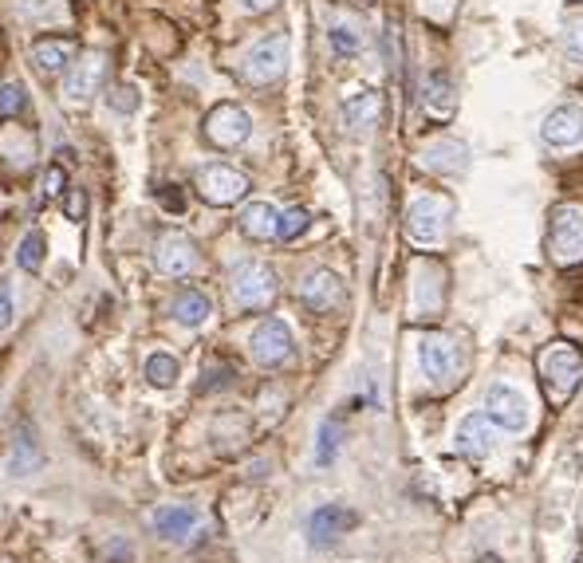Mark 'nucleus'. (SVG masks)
<instances>
[{"label": "nucleus", "mask_w": 583, "mask_h": 563, "mask_svg": "<svg viewBox=\"0 0 583 563\" xmlns=\"http://www.w3.org/2000/svg\"><path fill=\"white\" fill-rule=\"evenodd\" d=\"M540 378H544V390H548L552 402H568V398L576 394L579 378H583V358H579V351H576V347H568V343L544 347V355H540Z\"/></svg>", "instance_id": "nucleus-1"}, {"label": "nucleus", "mask_w": 583, "mask_h": 563, "mask_svg": "<svg viewBox=\"0 0 583 563\" xmlns=\"http://www.w3.org/2000/svg\"><path fill=\"white\" fill-rule=\"evenodd\" d=\"M485 417H489L493 426L508 429V434H525L532 422L528 398L517 387H508V382H493V387L485 390Z\"/></svg>", "instance_id": "nucleus-2"}, {"label": "nucleus", "mask_w": 583, "mask_h": 563, "mask_svg": "<svg viewBox=\"0 0 583 563\" xmlns=\"http://www.w3.org/2000/svg\"><path fill=\"white\" fill-rule=\"evenodd\" d=\"M288 35H268V40H260L253 52L245 55V67H241V75L245 83H276L284 71H288Z\"/></svg>", "instance_id": "nucleus-3"}, {"label": "nucleus", "mask_w": 583, "mask_h": 563, "mask_svg": "<svg viewBox=\"0 0 583 563\" xmlns=\"http://www.w3.org/2000/svg\"><path fill=\"white\" fill-rule=\"evenodd\" d=\"M233 296L241 307H268L276 299V276L260 260H241L233 268Z\"/></svg>", "instance_id": "nucleus-4"}, {"label": "nucleus", "mask_w": 583, "mask_h": 563, "mask_svg": "<svg viewBox=\"0 0 583 563\" xmlns=\"http://www.w3.org/2000/svg\"><path fill=\"white\" fill-rule=\"evenodd\" d=\"M292 327L284 319H260L253 335H248V351H253V358L260 367H280L292 358Z\"/></svg>", "instance_id": "nucleus-5"}, {"label": "nucleus", "mask_w": 583, "mask_h": 563, "mask_svg": "<svg viewBox=\"0 0 583 563\" xmlns=\"http://www.w3.org/2000/svg\"><path fill=\"white\" fill-rule=\"evenodd\" d=\"M449 206L442 197H414L407 209V236L414 245H437L446 233Z\"/></svg>", "instance_id": "nucleus-6"}, {"label": "nucleus", "mask_w": 583, "mask_h": 563, "mask_svg": "<svg viewBox=\"0 0 583 563\" xmlns=\"http://www.w3.org/2000/svg\"><path fill=\"white\" fill-rule=\"evenodd\" d=\"M248 135H253V118H248L236 103L213 106L209 118H206V138L213 142V146H221V150L241 146V142H248Z\"/></svg>", "instance_id": "nucleus-7"}, {"label": "nucleus", "mask_w": 583, "mask_h": 563, "mask_svg": "<svg viewBox=\"0 0 583 563\" xmlns=\"http://www.w3.org/2000/svg\"><path fill=\"white\" fill-rule=\"evenodd\" d=\"M197 189L201 197L213 201V206H233V201H241L248 194V177L241 170H233V166H201L197 170Z\"/></svg>", "instance_id": "nucleus-8"}, {"label": "nucleus", "mask_w": 583, "mask_h": 563, "mask_svg": "<svg viewBox=\"0 0 583 563\" xmlns=\"http://www.w3.org/2000/svg\"><path fill=\"white\" fill-rule=\"evenodd\" d=\"M154 268L162 272V276H189V272L197 268V248L189 241L186 233H162L158 241H154Z\"/></svg>", "instance_id": "nucleus-9"}, {"label": "nucleus", "mask_w": 583, "mask_h": 563, "mask_svg": "<svg viewBox=\"0 0 583 563\" xmlns=\"http://www.w3.org/2000/svg\"><path fill=\"white\" fill-rule=\"evenodd\" d=\"M418 363H422V375L430 382H449L457 375L461 358H457V347L446 339V335H422L418 339Z\"/></svg>", "instance_id": "nucleus-10"}, {"label": "nucleus", "mask_w": 583, "mask_h": 563, "mask_svg": "<svg viewBox=\"0 0 583 563\" xmlns=\"http://www.w3.org/2000/svg\"><path fill=\"white\" fill-rule=\"evenodd\" d=\"M343 299H347V292H343V280L336 276V272H327V268L312 272V276L300 284V304L307 311H316V316H331V311H339Z\"/></svg>", "instance_id": "nucleus-11"}, {"label": "nucleus", "mask_w": 583, "mask_h": 563, "mask_svg": "<svg viewBox=\"0 0 583 563\" xmlns=\"http://www.w3.org/2000/svg\"><path fill=\"white\" fill-rule=\"evenodd\" d=\"M552 253L560 260L583 256V206H560L552 213Z\"/></svg>", "instance_id": "nucleus-12"}, {"label": "nucleus", "mask_w": 583, "mask_h": 563, "mask_svg": "<svg viewBox=\"0 0 583 563\" xmlns=\"http://www.w3.org/2000/svg\"><path fill=\"white\" fill-rule=\"evenodd\" d=\"M103 79H106V55H83L79 64L67 67L64 91H67L71 103H87L91 95L103 87Z\"/></svg>", "instance_id": "nucleus-13"}, {"label": "nucleus", "mask_w": 583, "mask_h": 563, "mask_svg": "<svg viewBox=\"0 0 583 563\" xmlns=\"http://www.w3.org/2000/svg\"><path fill=\"white\" fill-rule=\"evenodd\" d=\"M457 453H466V457L473 461H485L493 453L497 446V437H493V422L485 414H469V417H461V426H457Z\"/></svg>", "instance_id": "nucleus-14"}, {"label": "nucleus", "mask_w": 583, "mask_h": 563, "mask_svg": "<svg viewBox=\"0 0 583 563\" xmlns=\"http://www.w3.org/2000/svg\"><path fill=\"white\" fill-rule=\"evenodd\" d=\"M540 138L548 146H576V142H583V106H556L544 118Z\"/></svg>", "instance_id": "nucleus-15"}, {"label": "nucleus", "mask_w": 583, "mask_h": 563, "mask_svg": "<svg viewBox=\"0 0 583 563\" xmlns=\"http://www.w3.org/2000/svg\"><path fill=\"white\" fill-rule=\"evenodd\" d=\"M32 64L44 71V75H67V67L75 64V40H64V35H44V40L32 44Z\"/></svg>", "instance_id": "nucleus-16"}, {"label": "nucleus", "mask_w": 583, "mask_h": 563, "mask_svg": "<svg viewBox=\"0 0 583 563\" xmlns=\"http://www.w3.org/2000/svg\"><path fill=\"white\" fill-rule=\"evenodd\" d=\"M355 524V512H347L343 505H324L312 512V520H307V536H312L316 548H327L336 536H343Z\"/></svg>", "instance_id": "nucleus-17"}, {"label": "nucleus", "mask_w": 583, "mask_h": 563, "mask_svg": "<svg viewBox=\"0 0 583 563\" xmlns=\"http://www.w3.org/2000/svg\"><path fill=\"white\" fill-rule=\"evenodd\" d=\"M422 166L434 174H461L469 166V150H466V142H457V138L430 142V146L422 150Z\"/></svg>", "instance_id": "nucleus-18"}, {"label": "nucleus", "mask_w": 583, "mask_h": 563, "mask_svg": "<svg viewBox=\"0 0 583 563\" xmlns=\"http://www.w3.org/2000/svg\"><path fill=\"white\" fill-rule=\"evenodd\" d=\"M378 115H383V99H378V91H359V95H351V99L343 103V123H347L355 135L371 130L378 123Z\"/></svg>", "instance_id": "nucleus-19"}, {"label": "nucleus", "mask_w": 583, "mask_h": 563, "mask_svg": "<svg viewBox=\"0 0 583 563\" xmlns=\"http://www.w3.org/2000/svg\"><path fill=\"white\" fill-rule=\"evenodd\" d=\"M209 316H213V304L201 287H182V292L174 296V319L182 323V327H201Z\"/></svg>", "instance_id": "nucleus-20"}, {"label": "nucleus", "mask_w": 583, "mask_h": 563, "mask_svg": "<svg viewBox=\"0 0 583 563\" xmlns=\"http://www.w3.org/2000/svg\"><path fill=\"white\" fill-rule=\"evenodd\" d=\"M194 524H197V508H189V505H170V508L154 512V528H158L166 540H186Z\"/></svg>", "instance_id": "nucleus-21"}, {"label": "nucleus", "mask_w": 583, "mask_h": 563, "mask_svg": "<svg viewBox=\"0 0 583 563\" xmlns=\"http://www.w3.org/2000/svg\"><path fill=\"white\" fill-rule=\"evenodd\" d=\"M276 221H280V213H276V206H268V201H253V206H245V213H241V229L248 236H256V241L276 236Z\"/></svg>", "instance_id": "nucleus-22"}, {"label": "nucleus", "mask_w": 583, "mask_h": 563, "mask_svg": "<svg viewBox=\"0 0 583 563\" xmlns=\"http://www.w3.org/2000/svg\"><path fill=\"white\" fill-rule=\"evenodd\" d=\"M426 106H430L434 115L454 111V79H449L446 71H434V75L426 79Z\"/></svg>", "instance_id": "nucleus-23"}, {"label": "nucleus", "mask_w": 583, "mask_h": 563, "mask_svg": "<svg viewBox=\"0 0 583 563\" xmlns=\"http://www.w3.org/2000/svg\"><path fill=\"white\" fill-rule=\"evenodd\" d=\"M44 256H47L44 233H40V229L24 233V236H20V248H16V265H20L24 272H40V268H44Z\"/></svg>", "instance_id": "nucleus-24"}, {"label": "nucleus", "mask_w": 583, "mask_h": 563, "mask_svg": "<svg viewBox=\"0 0 583 563\" xmlns=\"http://www.w3.org/2000/svg\"><path fill=\"white\" fill-rule=\"evenodd\" d=\"M339 441H343L339 417H324V422H319V437H316V465H331V461H336Z\"/></svg>", "instance_id": "nucleus-25"}, {"label": "nucleus", "mask_w": 583, "mask_h": 563, "mask_svg": "<svg viewBox=\"0 0 583 563\" xmlns=\"http://www.w3.org/2000/svg\"><path fill=\"white\" fill-rule=\"evenodd\" d=\"M146 382L150 387H174L177 382V358L174 355H166V351H158V355H150L146 358Z\"/></svg>", "instance_id": "nucleus-26"}, {"label": "nucleus", "mask_w": 583, "mask_h": 563, "mask_svg": "<svg viewBox=\"0 0 583 563\" xmlns=\"http://www.w3.org/2000/svg\"><path fill=\"white\" fill-rule=\"evenodd\" d=\"M35 465H40V449H35V441H32V437H28V434H24V429H20V437H16V453H12L8 469L20 477V473H32Z\"/></svg>", "instance_id": "nucleus-27"}, {"label": "nucleus", "mask_w": 583, "mask_h": 563, "mask_svg": "<svg viewBox=\"0 0 583 563\" xmlns=\"http://www.w3.org/2000/svg\"><path fill=\"white\" fill-rule=\"evenodd\" d=\"M327 40H331V52H336L339 59H351V55H359V47H363L359 32H355V28H347V24H336V28L327 32Z\"/></svg>", "instance_id": "nucleus-28"}, {"label": "nucleus", "mask_w": 583, "mask_h": 563, "mask_svg": "<svg viewBox=\"0 0 583 563\" xmlns=\"http://www.w3.org/2000/svg\"><path fill=\"white\" fill-rule=\"evenodd\" d=\"M307 225H312L307 209H288V213H280V221H276V236L280 241H296V236L307 233Z\"/></svg>", "instance_id": "nucleus-29"}, {"label": "nucleus", "mask_w": 583, "mask_h": 563, "mask_svg": "<svg viewBox=\"0 0 583 563\" xmlns=\"http://www.w3.org/2000/svg\"><path fill=\"white\" fill-rule=\"evenodd\" d=\"M564 47H568V59H572L576 67H583V12H576V16H568L564 24Z\"/></svg>", "instance_id": "nucleus-30"}, {"label": "nucleus", "mask_w": 583, "mask_h": 563, "mask_svg": "<svg viewBox=\"0 0 583 563\" xmlns=\"http://www.w3.org/2000/svg\"><path fill=\"white\" fill-rule=\"evenodd\" d=\"M24 106H28V95H24V87L16 79L0 83V115H20Z\"/></svg>", "instance_id": "nucleus-31"}, {"label": "nucleus", "mask_w": 583, "mask_h": 563, "mask_svg": "<svg viewBox=\"0 0 583 563\" xmlns=\"http://www.w3.org/2000/svg\"><path fill=\"white\" fill-rule=\"evenodd\" d=\"M12 319H16V296H12L8 280H0V331L12 327Z\"/></svg>", "instance_id": "nucleus-32"}, {"label": "nucleus", "mask_w": 583, "mask_h": 563, "mask_svg": "<svg viewBox=\"0 0 583 563\" xmlns=\"http://www.w3.org/2000/svg\"><path fill=\"white\" fill-rule=\"evenodd\" d=\"M111 106H115L118 115L138 111V91H135V87H126V83H123V87H115V91H111Z\"/></svg>", "instance_id": "nucleus-33"}, {"label": "nucleus", "mask_w": 583, "mask_h": 563, "mask_svg": "<svg viewBox=\"0 0 583 563\" xmlns=\"http://www.w3.org/2000/svg\"><path fill=\"white\" fill-rule=\"evenodd\" d=\"M64 186H67L64 170H59V166H52V170H47V177H44V197H59V194H64Z\"/></svg>", "instance_id": "nucleus-34"}, {"label": "nucleus", "mask_w": 583, "mask_h": 563, "mask_svg": "<svg viewBox=\"0 0 583 563\" xmlns=\"http://www.w3.org/2000/svg\"><path fill=\"white\" fill-rule=\"evenodd\" d=\"M24 12L35 20H44V16H55V0H20Z\"/></svg>", "instance_id": "nucleus-35"}, {"label": "nucleus", "mask_w": 583, "mask_h": 563, "mask_svg": "<svg viewBox=\"0 0 583 563\" xmlns=\"http://www.w3.org/2000/svg\"><path fill=\"white\" fill-rule=\"evenodd\" d=\"M67 213H71V221H79V217H83V194H79V189L67 197Z\"/></svg>", "instance_id": "nucleus-36"}, {"label": "nucleus", "mask_w": 583, "mask_h": 563, "mask_svg": "<svg viewBox=\"0 0 583 563\" xmlns=\"http://www.w3.org/2000/svg\"><path fill=\"white\" fill-rule=\"evenodd\" d=\"M241 5L248 12H268V8H276V0H241Z\"/></svg>", "instance_id": "nucleus-37"}]
</instances>
